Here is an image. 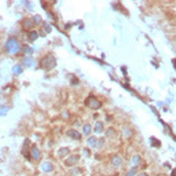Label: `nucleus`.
Wrapping results in <instances>:
<instances>
[{
	"label": "nucleus",
	"mask_w": 176,
	"mask_h": 176,
	"mask_svg": "<svg viewBox=\"0 0 176 176\" xmlns=\"http://www.w3.org/2000/svg\"><path fill=\"white\" fill-rule=\"evenodd\" d=\"M55 66H57V60L51 54L44 57V58L41 59V61H40V67L44 68V69H47V71L53 69Z\"/></svg>",
	"instance_id": "nucleus-1"
},
{
	"label": "nucleus",
	"mask_w": 176,
	"mask_h": 176,
	"mask_svg": "<svg viewBox=\"0 0 176 176\" xmlns=\"http://www.w3.org/2000/svg\"><path fill=\"white\" fill-rule=\"evenodd\" d=\"M6 51L9 54H14L19 51V42L15 38H9L6 42Z\"/></svg>",
	"instance_id": "nucleus-2"
},
{
	"label": "nucleus",
	"mask_w": 176,
	"mask_h": 176,
	"mask_svg": "<svg viewBox=\"0 0 176 176\" xmlns=\"http://www.w3.org/2000/svg\"><path fill=\"white\" fill-rule=\"evenodd\" d=\"M85 103L87 105L88 107H90L92 109H99V108H101V106H102V103H101V101L100 100H97L96 97H94V96H88V99L85 101Z\"/></svg>",
	"instance_id": "nucleus-3"
},
{
	"label": "nucleus",
	"mask_w": 176,
	"mask_h": 176,
	"mask_svg": "<svg viewBox=\"0 0 176 176\" xmlns=\"http://www.w3.org/2000/svg\"><path fill=\"white\" fill-rule=\"evenodd\" d=\"M79 160H80V155L74 154V155H71L68 159H66L65 164H66V166H68V167H71V166H74L75 163H78V162H79Z\"/></svg>",
	"instance_id": "nucleus-4"
},
{
	"label": "nucleus",
	"mask_w": 176,
	"mask_h": 176,
	"mask_svg": "<svg viewBox=\"0 0 176 176\" xmlns=\"http://www.w3.org/2000/svg\"><path fill=\"white\" fill-rule=\"evenodd\" d=\"M31 156H32L35 161H38V160H40V159H41V153H40V149L35 146V145H34V146H32V148H31Z\"/></svg>",
	"instance_id": "nucleus-5"
},
{
	"label": "nucleus",
	"mask_w": 176,
	"mask_h": 176,
	"mask_svg": "<svg viewBox=\"0 0 176 176\" xmlns=\"http://www.w3.org/2000/svg\"><path fill=\"white\" fill-rule=\"evenodd\" d=\"M67 135H68L71 139H73V140H81V134H80L78 130H75V129H69V130H67Z\"/></svg>",
	"instance_id": "nucleus-6"
},
{
	"label": "nucleus",
	"mask_w": 176,
	"mask_h": 176,
	"mask_svg": "<svg viewBox=\"0 0 176 176\" xmlns=\"http://www.w3.org/2000/svg\"><path fill=\"white\" fill-rule=\"evenodd\" d=\"M41 170L45 172V173H51V172L54 170V167H53V164H52L51 162L46 161V162H44V163L41 164Z\"/></svg>",
	"instance_id": "nucleus-7"
},
{
	"label": "nucleus",
	"mask_w": 176,
	"mask_h": 176,
	"mask_svg": "<svg viewBox=\"0 0 176 176\" xmlns=\"http://www.w3.org/2000/svg\"><path fill=\"white\" fill-rule=\"evenodd\" d=\"M28 146H29V140L28 139H25V141H24V146H23V149H21V153H23V155L27 159V160H29V154L27 153L28 151Z\"/></svg>",
	"instance_id": "nucleus-8"
},
{
	"label": "nucleus",
	"mask_w": 176,
	"mask_h": 176,
	"mask_svg": "<svg viewBox=\"0 0 176 176\" xmlns=\"http://www.w3.org/2000/svg\"><path fill=\"white\" fill-rule=\"evenodd\" d=\"M33 25H34V23H33V20H32V19L26 18V19H24V20H23V28L25 29V31L32 29Z\"/></svg>",
	"instance_id": "nucleus-9"
},
{
	"label": "nucleus",
	"mask_w": 176,
	"mask_h": 176,
	"mask_svg": "<svg viewBox=\"0 0 176 176\" xmlns=\"http://www.w3.org/2000/svg\"><path fill=\"white\" fill-rule=\"evenodd\" d=\"M122 164V159H121V156H119V155H114L113 157H112V166L113 167H120Z\"/></svg>",
	"instance_id": "nucleus-10"
},
{
	"label": "nucleus",
	"mask_w": 176,
	"mask_h": 176,
	"mask_svg": "<svg viewBox=\"0 0 176 176\" xmlns=\"http://www.w3.org/2000/svg\"><path fill=\"white\" fill-rule=\"evenodd\" d=\"M34 63H35L34 60H33V58H31V57H27V58L23 59V66H24V67H27V68L33 67Z\"/></svg>",
	"instance_id": "nucleus-11"
},
{
	"label": "nucleus",
	"mask_w": 176,
	"mask_h": 176,
	"mask_svg": "<svg viewBox=\"0 0 176 176\" xmlns=\"http://www.w3.org/2000/svg\"><path fill=\"white\" fill-rule=\"evenodd\" d=\"M103 132V123L102 122H96L95 123V127H94V133H97V134H100V133H102Z\"/></svg>",
	"instance_id": "nucleus-12"
},
{
	"label": "nucleus",
	"mask_w": 176,
	"mask_h": 176,
	"mask_svg": "<svg viewBox=\"0 0 176 176\" xmlns=\"http://www.w3.org/2000/svg\"><path fill=\"white\" fill-rule=\"evenodd\" d=\"M12 72H13L14 75L21 74V73H23V67H21V65H15V66L12 68Z\"/></svg>",
	"instance_id": "nucleus-13"
},
{
	"label": "nucleus",
	"mask_w": 176,
	"mask_h": 176,
	"mask_svg": "<svg viewBox=\"0 0 176 176\" xmlns=\"http://www.w3.org/2000/svg\"><path fill=\"white\" fill-rule=\"evenodd\" d=\"M140 163H141V156H140V155L133 156V159H132V164H133L134 167H137Z\"/></svg>",
	"instance_id": "nucleus-14"
},
{
	"label": "nucleus",
	"mask_w": 176,
	"mask_h": 176,
	"mask_svg": "<svg viewBox=\"0 0 176 176\" xmlns=\"http://www.w3.org/2000/svg\"><path fill=\"white\" fill-rule=\"evenodd\" d=\"M96 142H97V139L96 137H94V136H90L89 139L87 140V143L89 147H96Z\"/></svg>",
	"instance_id": "nucleus-15"
},
{
	"label": "nucleus",
	"mask_w": 176,
	"mask_h": 176,
	"mask_svg": "<svg viewBox=\"0 0 176 176\" xmlns=\"http://www.w3.org/2000/svg\"><path fill=\"white\" fill-rule=\"evenodd\" d=\"M82 130H84V134L85 135H89L92 133V126L89 123H86L84 127H82Z\"/></svg>",
	"instance_id": "nucleus-16"
},
{
	"label": "nucleus",
	"mask_w": 176,
	"mask_h": 176,
	"mask_svg": "<svg viewBox=\"0 0 176 176\" xmlns=\"http://www.w3.org/2000/svg\"><path fill=\"white\" fill-rule=\"evenodd\" d=\"M8 111H9L8 106H0V116L6 115V114L8 113Z\"/></svg>",
	"instance_id": "nucleus-17"
},
{
	"label": "nucleus",
	"mask_w": 176,
	"mask_h": 176,
	"mask_svg": "<svg viewBox=\"0 0 176 176\" xmlns=\"http://www.w3.org/2000/svg\"><path fill=\"white\" fill-rule=\"evenodd\" d=\"M68 151H69L68 148H61V149L58 151V155L60 156V157H65V155H67Z\"/></svg>",
	"instance_id": "nucleus-18"
},
{
	"label": "nucleus",
	"mask_w": 176,
	"mask_h": 176,
	"mask_svg": "<svg viewBox=\"0 0 176 176\" xmlns=\"http://www.w3.org/2000/svg\"><path fill=\"white\" fill-rule=\"evenodd\" d=\"M21 51H23V53H25V54H32V53H33V49H32L29 46H27V45H25Z\"/></svg>",
	"instance_id": "nucleus-19"
},
{
	"label": "nucleus",
	"mask_w": 176,
	"mask_h": 176,
	"mask_svg": "<svg viewBox=\"0 0 176 176\" xmlns=\"http://www.w3.org/2000/svg\"><path fill=\"white\" fill-rule=\"evenodd\" d=\"M28 36H29V39H31V40H35V39H38V32H35V31L29 32Z\"/></svg>",
	"instance_id": "nucleus-20"
},
{
	"label": "nucleus",
	"mask_w": 176,
	"mask_h": 176,
	"mask_svg": "<svg viewBox=\"0 0 176 176\" xmlns=\"http://www.w3.org/2000/svg\"><path fill=\"white\" fill-rule=\"evenodd\" d=\"M136 173H137V168H136V167H134V168H132V169L127 173V176H134Z\"/></svg>",
	"instance_id": "nucleus-21"
},
{
	"label": "nucleus",
	"mask_w": 176,
	"mask_h": 176,
	"mask_svg": "<svg viewBox=\"0 0 176 176\" xmlns=\"http://www.w3.org/2000/svg\"><path fill=\"white\" fill-rule=\"evenodd\" d=\"M33 23L34 24H41V17L38 15V14H35L34 18H33Z\"/></svg>",
	"instance_id": "nucleus-22"
},
{
	"label": "nucleus",
	"mask_w": 176,
	"mask_h": 176,
	"mask_svg": "<svg viewBox=\"0 0 176 176\" xmlns=\"http://www.w3.org/2000/svg\"><path fill=\"white\" fill-rule=\"evenodd\" d=\"M44 28H45V32H47V33H51V31H52L51 25L47 24V23H44Z\"/></svg>",
	"instance_id": "nucleus-23"
},
{
	"label": "nucleus",
	"mask_w": 176,
	"mask_h": 176,
	"mask_svg": "<svg viewBox=\"0 0 176 176\" xmlns=\"http://www.w3.org/2000/svg\"><path fill=\"white\" fill-rule=\"evenodd\" d=\"M114 133H115L114 128H112V127H111V128H108V129H107V132H106V136H112Z\"/></svg>",
	"instance_id": "nucleus-24"
},
{
	"label": "nucleus",
	"mask_w": 176,
	"mask_h": 176,
	"mask_svg": "<svg viewBox=\"0 0 176 176\" xmlns=\"http://www.w3.org/2000/svg\"><path fill=\"white\" fill-rule=\"evenodd\" d=\"M103 146H105V139L101 137V139L99 140V143H96V147H97V148H102Z\"/></svg>",
	"instance_id": "nucleus-25"
},
{
	"label": "nucleus",
	"mask_w": 176,
	"mask_h": 176,
	"mask_svg": "<svg viewBox=\"0 0 176 176\" xmlns=\"http://www.w3.org/2000/svg\"><path fill=\"white\" fill-rule=\"evenodd\" d=\"M132 134H133V132L129 129V128H124V135L127 136V137H129V136H132Z\"/></svg>",
	"instance_id": "nucleus-26"
},
{
	"label": "nucleus",
	"mask_w": 176,
	"mask_h": 176,
	"mask_svg": "<svg viewBox=\"0 0 176 176\" xmlns=\"http://www.w3.org/2000/svg\"><path fill=\"white\" fill-rule=\"evenodd\" d=\"M68 116H69V115H68V112H67V111H63V112H62V117H66V119H67Z\"/></svg>",
	"instance_id": "nucleus-27"
},
{
	"label": "nucleus",
	"mask_w": 176,
	"mask_h": 176,
	"mask_svg": "<svg viewBox=\"0 0 176 176\" xmlns=\"http://www.w3.org/2000/svg\"><path fill=\"white\" fill-rule=\"evenodd\" d=\"M24 4H25L27 7H29V8H33V4H31V2H26V1H24Z\"/></svg>",
	"instance_id": "nucleus-28"
},
{
	"label": "nucleus",
	"mask_w": 176,
	"mask_h": 176,
	"mask_svg": "<svg viewBox=\"0 0 176 176\" xmlns=\"http://www.w3.org/2000/svg\"><path fill=\"white\" fill-rule=\"evenodd\" d=\"M78 82H79V80H78V79H74V80H72L71 84H72V85H75V84H78Z\"/></svg>",
	"instance_id": "nucleus-29"
},
{
	"label": "nucleus",
	"mask_w": 176,
	"mask_h": 176,
	"mask_svg": "<svg viewBox=\"0 0 176 176\" xmlns=\"http://www.w3.org/2000/svg\"><path fill=\"white\" fill-rule=\"evenodd\" d=\"M84 151H85V153H86V156H89V155H90V154H89V150H88V149H85V150H84Z\"/></svg>",
	"instance_id": "nucleus-30"
},
{
	"label": "nucleus",
	"mask_w": 176,
	"mask_h": 176,
	"mask_svg": "<svg viewBox=\"0 0 176 176\" xmlns=\"http://www.w3.org/2000/svg\"><path fill=\"white\" fill-rule=\"evenodd\" d=\"M137 176H149L148 174H146V173H141V174H139Z\"/></svg>",
	"instance_id": "nucleus-31"
},
{
	"label": "nucleus",
	"mask_w": 176,
	"mask_h": 176,
	"mask_svg": "<svg viewBox=\"0 0 176 176\" xmlns=\"http://www.w3.org/2000/svg\"><path fill=\"white\" fill-rule=\"evenodd\" d=\"M172 176H176V169L173 170V173H172Z\"/></svg>",
	"instance_id": "nucleus-32"
},
{
	"label": "nucleus",
	"mask_w": 176,
	"mask_h": 176,
	"mask_svg": "<svg viewBox=\"0 0 176 176\" xmlns=\"http://www.w3.org/2000/svg\"><path fill=\"white\" fill-rule=\"evenodd\" d=\"M173 63H174V66H175V69H176V60H173Z\"/></svg>",
	"instance_id": "nucleus-33"
}]
</instances>
